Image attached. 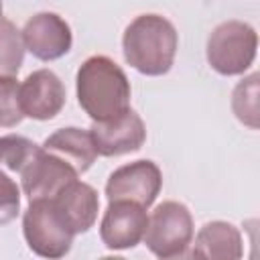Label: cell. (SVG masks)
<instances>
[{"label":"cell","instance_id":"6da1fadb","mask_svg":"<svg viewBox=\"0 0 260 260\" xmlns=\"http://www.w3.org/2000/svg\"><path fill=\"white\" fill-rule=\"evenodd\" d=\"M75 91L77 104L93 122L112 120L130 108V81L124 69L106 55H91L79 65Z\"/></svg>","mask_w":260,"mask_h":260},{"label":"cell","instance_id":"7a4b0ae2","mask_svg":"<svg viewBox=\"0 0 260 260\" xmlns=\"http://www.w3.org/2000/svg\"><path fill=\"white\" fill-rule=\"evenodd\" d=\"M179 49V35L173 22L160 14L136 16L122 35L124 59L138 73L158 77L171 71Z\"/></svg>","mask_w":260,"mask_h":260},{"label":"cell","instance_id":"3957f363","mask_svg":"<svg viewBox=\"0 0 260 260\" xmlns=\"http://www.w3.org/2000/svg\"><path fill=\"white\" fill-rule=\"evenodd\" d=\"M258 35L242 20L219 22L207 37L205 57L213 71L232 77L248 71L256 59Z\"/></svg>","mask_w":260,"mask_h":260},{"label":"cell","instance_id":"277c9868","mask_svg":"<svg viewBox=\"0 0 260 260\" xmlns=\"http://www.w3.org/2000/svg\"><path fill=\"white\" fill-rule=\"evenodd\" d=\"M193 215L189 207L179 201H162L148 215L142 240L156 258L169 260L187 254V248L193 242Z\"/></svg>","mask_w":260,"mask_h":260},{"label":"cell","instance_id":"5b68a950","mask_svg":"<svg viewBox=\"0 0 260 260\" xmlns=\"http://www.w3.org/2000/svg\"><path fill=\"white\" fill-rule=\"evenodd\" d=\"M22 236L41 258H63L73 246L75 234L57 213L51 199H32L22 213Z\"/></svg>","mask_w":260,"mask_h":260},{"label":"cell","instance_id":"8992f818","mask_svg":"<svg viewBox=\"0 0 260 260\" xmlns=\"http://www.w3.org/2000/svg\"><path fill=\"white\" fill-rule=\"evenodd\" d=\"M162 187V173L156 162L142 158L116 169L106 183L108 201H134L142 207H150Z\"/></svg>","mask_w":260,"mask_h":260},{"label":"cell","instance_id":"52a82bcc","mask_svg":"<svg viewBox=\"0 0 260 260\" xmlns=\"http://www.w3.org/2000/svg\"><path fill=\"white\" fill-rule=\"evenodd\" d=\"M20 35L24 49L41 61H55L67 55L73 45L71 26L57 12H39L30 16Z\"/></svg>","mask_w":260,"mask_h":260},{"label":"cell","instance_id":"ba28073f","mask_svg":"<svg viewBox=\"0 0 260 260\" xmlns=\"http://www.w3.org/2000/svg\"><path fill=\"white\" fill-rule=\"evenodd\" d=\"M146 223V207L126 199L108 201L100 221V238L108 250H128L140 244Z\"/></svg>","mask_w":260,"mask_h":260},{"label":"cell","instance_id":"9c48e42d","mask_svg":"<svg viewBox=\"0 0 260 260\" xmlns=\"http://www.w3.org/2000/svg\"><path fill=\"white\" fill-rule=\"evenodd\" d=\"M89 134L100 156H122L142 148L146 140V126L142 118L128 108L112 120L93 122Z\"/></svg>","mask_w":260,"mask_h":260},{"label":"cell","instance_id":"30bf717a","mask_svg":"<svg viewBox=\"0 0 260 260\" xmlns=\"http://www.w3.org/2000/svg\"><path fill=\"white\" fill-rule=\"evenodd\" d=\"M79 175L59 156L47 152L43 146H39L37 154L30 158V162L20 173V185L22 193L32 199H51L55 197L67 183L75 181Z\"/></svg>","mask_w":260,"mask_h":260},{"label":"cell","instance_id":"8fae6325","mask_svg":"<svg viewBox=\"0 0 260 260\" xmlns=\"http://www.w3.org/2000/svg\"><path fill=\"white\" fill-rule=\"evenodd\" d=\"M65 85L51 69L32 71L18 87L22 114L32 120H53L65 106Z\"/></svg>","mask_w":260,"mask_h":260},{"label":"cell","instance_id":"7c38bea8","mask_svg":"<svg viewBox=\"0 0 260 260\" xmlns=\"http://www.w3.org/2000/svg\"><path fill=\"white\" fill-rule=\"evenodd\" d=\"M57 213L67 223V228L77 236L93 228L100 211L98 191L79 179L67 183L55 197H51Z\"/></svg>","mask_w":260,"mask_h":260},{"label":"cell","instance_id":"4fadbf2b","mask_svg":"<svg viewBox=\"0 0 260 260\" xmlns=\"http://www.w3.org/2000/svg\"><path fill=\"white\" fill-rule=\"evenodd\" d=\"M41 146L47 152L65 160L77 175H83L85 171H89L95 158L100 156L89 130L75 128V126H67L53 132L51 136L45 138Z\"/></svg>","mask_w":260,"mask_h":260},{"label":"cell","instance_id":"5bb4252c","mask_svg":"<svg viewBox=\"0 0 260 260\" xmlns=\"http://www.w3.org/2000/svg\"><path fill=\"white\" fill-rule=\"evenodd\" d=\"M244 254L242 234L230 221H207L195 236L191 256L209 260H238Z\"/></svg>","mask_w":260,"mask_h":260},{"label":"cell","instance_id":"9a60e30c","mask_svg":"<svg viewBox=\"0 0 260 260\" xmlns=\"http://www.w3.org/2000/svg\"><path fill=\"white\" fill-rule=\"evenodd\" d=\"M24 43L16 24L0 18V77H14L24 61Z\"/></svg>","mask_w":260,"mask_h":260},{"label":"cell","instance_id":"2e32d148","mask_svg":"<svg viewBox=\"0 0 260 260\" xmlns=\"http://www.w3.org/2000/svg\"><path fill=\"white\" fill-rule=\"evenodd\" d=\"M37 150H39V144H35L26 136H20V134L0 136V169H4L6 173L20 175L22 169L37 154Z\"/></svg>","mask_w":260,"mask_h":260},{"label":"cell","instance_id":"e0dca14e","mask_svg":"<svg viewBox=\"0 0 260 260\" xmlns=\"http://www.w3.org/2000/svg\"><path fill=\"white\" fill-rule=\"evenodd\" d=\"M232 110L242 124L252 130L258 128V73L248 75L236 85L232 93Z\"/></svg>","mask_w":260,"mask_h":260},{"label":"cell","instance_id":"ac0fdd59","mask_svg":"<svg viewBox=\"0 0 260 260\" xmlns=\"http://www.w3.org/2000/svg\"><path fill=\"white\" fill-rule=\"evenodd\" d=\"M18 87L20 83L14 77H0V128H14L24 118Z\"/></svg>","mask_w":260,"mask_h":260},{"label":"cell","instance_id":"d6986e66","mask_svg":"<svg viewBox=\"0 0 260 260\" xmlns=\"http://www.w3.org/2000/svg\"><path fill=\"white\" fill-rule=\"evenodd\" d=\"M20 213V187L16 181L0 169V225L10 223Z\"/></svg>","mask_w":260,"mask_h":260},{"label":"cell","instance_id":"ffe728a7","mask_svg":"<svg viewBox=\"0 0 260 260\" xmlns=\"http://www.w3.org/2000/svg\"><path fill=\"white\" fill-rule=\"evenodd\" d=\"M2 8H4V6H2V0H0V18H2Z\"/></svg>","mask_w":260,"mask_h":260}]
</instances>
